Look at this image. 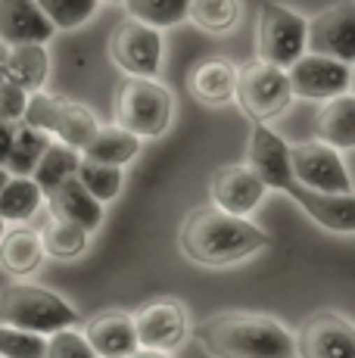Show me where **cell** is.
Masks as SVG:
<instances>
[{"mask_svg": "<svg viewBox=\"0 0 355 358\" xmlns=\"http://www.w3.org/2000/svg\"><path fill=\"white\" fill-rule=\"evenodd\" d=\"M97 358H122V355H97Z\"/></svg>", "mask_w": 355, "mask_h": 358, "instance_id": "39", "label": "cell"}, {"mask_svg": "<svg viewBox=\"0 0 355 358\" xmlns=\"http://www.w3.org/2000/svg\"><path fill=\"white\" fill-rule=\"evenodd\" d=\"M290 153V171L303 187L315 194H352V178L346 171V162L340 150L327 147L321 141L293 143L287 147Z\"/></svg>", "mask_w": 355, "mask_h": 358, "instance_id": "10", "label": "cell"}, {"mask_svg": "<svg viewBox=\"0 0 355 358\" xmlns=\"http://www.w3.org/2000/svg\"><path fill=\"white\" fill-rule=\"evenodd\" d=\"M41 237V246H44V256L50 259H75L81 256V252L87 250V240H91V234L81 231L78 224H69L63 222V218H47V224L38 231Z\"/></svg>", "mask_w": 355, "mask_h": 358, "instance_id": "28", "label": "cell"}, {"mask_svg": "<svg viewBox=\"0 0 355 358\" xmlns=\"http://www.w3.org/2000/svg\"><path fill=\"white\" fill-rule=\"evenodd\" d=\"M6 178H10V175H6V169H3V165H0V190H3V184H6Z\"/></svg>", "mask_w": 355, "mask_h": 358, "instance_id": "38", "label": "cell"}, {"mask_svg": "<svg viewBox=\"0 0 355 358\" xmlns=\"http://www.w3.org/2000/svg\"><path fill=\"white\" fill-rule=\"evenodd\" d=\"M115 125L131 131L134 137H162L172 125L175 97L162 81L125 75L113 97Z\"/></svg>", "mask_w": 355, "mask_h": 358, "instance_id": "4", "label": "cell"}, {"mask_svg": "<svg viewBox=\"0 0 355 358\" xmlns=\"http://www.w3.org/2000/svg\"><path fill=\"white\" fill-rule=\"evenodd\" d=\"M47 75H50V57H47L44 44L10 47V57H6V81L19 85L25 94H35L44 87Z\"/></svg>", "mask_w": 355, "mask_h": 358, "instance_id": "22", "label": "cell"}, {"mask_svg": "<svg viewBox=\"0 0 355 358\" xmlns=\"http://www.w3.org/2000/svg\"><path fill=\"white\" fill-rule=\"evenodd\" d=\"M234 85H237V66L228 59H203L190 69L187 75V91L190 97L203 106H228L234 100Z\"/></svg>", "mask_w": 355, "mask_h": 358, "instance_id": "18", "label": "cell"}, {"mask_svg": "<svg viewBox=\"0 0 355 358\" xmlns=\"http://www.w3.org/2000/svg\"><path fill=\"white\" fill-rule=\"evenodd\" d=\"M57 34L35 0H0V41L6 47L47 44Z\"/></svg>", "mask_w": 355, "mask_h": 358, "instance_id": "16", "label": "cell"}, {"mask_svg": "<svg viewBox=\"0 0 355 358\" xmlns=\"http://www.w3.org/2000/svg\"><path fill=\"white\" fill-rule=\"evenodd\" d=\"M315 137L333 150L355 147V97L352 94H340V97L324 100V106L315 115Z\"/></svg>", "mask_w": 355, "mask_h": 358, "instance_id": "20", "label": "cell"}, {"mask_svg": "<svg viewBox=\"0 0 355 358\" xmlns=\"http://www.w3.org/2000/svg\"><path fill=\"white\" fill-rule=\"evenodd\" d=\"M75 178L78 184L87 190L97 203H113L115 196L122 194V169L119 165H109V162H97V159H78V169H75Z\"/></svg>", "mask_w": 355, "mask_h": 358, "instance_id": "29", "label": "cell"}, {"mask_svg": "<svg viewBox=\"0 0 355 358\" xmlns=\"http://www.w3.org/2000/svg\"><path fill=\"white\" fill-rule=\"evenodd\" d=\"M44 199H47V209H50L53 218H63V222H69V224H78V228L87 231V234L97 231L106 218V206L97 203V199L87 194L75 175L66 178V181H59L53 190H47Z\"/></svg>", "mask_w": 355, "mask_h": 358, "instance_id": "15", "label": "cell"}, {"mask_svg": "<svg viewBox=\"0 0 355 358\" xmlns=\"http://www.w3.org/2000/svg\"><path fill=\"white\" fill-rule=\"evenodd\" d=\"M44 358H97V352L87 346L81 330L63 327V330H57V334H50Z\"/></svg>", "mask_w": 355, "mask_h": 358, "instance_id": "33", "label": "cell"}, {"mask_svg": "<svg viewBox=\"0 0 355 358\" xmlns=\"http://www.w3.org/2000/svg\"><path fill=\"white\" fill-rule=\"evenodd\" d=\"M81 336L97 355H122L128 358L138 349V336H134V321L122 308H109V312H97L94 318L85 321Z\"/></svg>", "mask_w": 355, "mask_h": 358, "instance_id": "17", "label": "cell"}, {"mask_svg": "<svg viewBox=\"0 0 355 358\" xmlns=\"http://www.w3.org/2000/svg\"><path fill=\"white\" fill-rule=\"evenodd\" d=\"M234 100L240 113L249 122L262 125V122L277 119L287 113L293 103L290 81H287V69H277L262 59H249L237 69V85H234Z\"/></svg>", "mask_w": 355, "mask_h": 358, "instance_id": "6", "label": "cell"}, {"mask_svg": "<svg viewBox=\"0 0 355 358\" xmlns=\"http://www.w3.org/2000/svg\"><path fill=\"white\" fill-rule=\"evenodd\" d=\"M6 57H10V47L0 41V81H6Z\"/></svg>", "mask_w": 355, "mask_h": 358, "instance_id": "37", "label": "cell"}, {"mask_svg": "<svg viewBox=\"0 0 355 358\" xmlns=\"http://www.w3.org/2000/svg\"><path fill=\"white\" fill-rule=\"evenodd\" d=\"M106 3H122V0H106Z\"/></svg>", "mask_w": 355, "mask_h": 358, "instance_id": "40", "label": "cell"}, {"mask_svg": "<svg viewBox=\"0 0 355 358\" xmlns=\"http://www.w3.org/2000/svg\"><path fill=\"white\" fill-rule=\"evenodd\" d=\"M296 358H355L352 321L340 312H315L293 334Z\"/></svg>", "mask_w": 355, "mask_h": 358, "instance_id": "12", "label": "cell"}, {"mask_svg": "<svg viewBox=\"0 0 355 358\" xmlns=\"http://www.w3.org/2000/svg\"><path fill=\"white\" fill-rule=\"evenodd\" d=\"M243 16L240 0H190L187 19L206 34H228Z\"/></svg>", "mask_w": 355, "mask_h": 358, "instance_id": "27", "label": "cell"}, {"mask_svg": "<svg viewBox=\"0 0 355 358\" xmlns=\"http://www.w3.org/2000/svg\"><path fill=\"white\" fill-rule=\"evenodd\" d=\"M3 228H6V224H3V222H0V234H3Z\"/></svg>", "mask_w": 355, "mask_h": 358, "instance_id": "41", "label": "cell"}, {"mask_svg": "<svg viewBox=\"0 0 355 358\" xmlns=\"http://www.w3.org/2000/svg\"><path fill=\"white\" fill-rule=\"evenodd\" d=\"M97 125H100V122H97V115H94L91 109L63 97V100H59V106H57V113H53L50 137L81 153V150H85V143L94 137Z\"/></svg>", "mask_w": 355, "mask_h": 358, "instance_id": "23", "label": "cell"}, {"mask_svg": "<svg viewBox=\"0 0 355 358\" xmlns=\"http://www.w3.org/2000/svg\"><path fill=\"white\" fill-rule=\"evenodd\" d=\"M178 243L194 265L228 268L271 246V237L268 231L247 222L243 215H228L215 206H200L184 218Z\"/></svg>", "mask_w": 355, "mask_h": 358, "instance_id": "2", "label": "cell"}, {"mask_svg": "<svg viewBox=\"0 0 355 358\" xmlns=\"http://www.w3.org/2000/svg\"><path fill=\"white\" fill-rule=\"evenodd\" d=\"M305 53L352 63L355 59V3L352 0H340V3L327 6L315 19L305 22Z\"/></svg>", "mask_w": 355, "mask_h": 358, "instance_id": "13", "label": "cell"}, {"mask_svg": "<svg viewBox=\"0 0 355 358\" xmlns=\"http://www.w3.org/2000/svg\"><path fill=\"white\" fill-rule=\"evenodd\" d=\"M47 336L0 324V358H44Z\"/></svg>", "mask_w": 355, "mask_h": 358, "instance_id": "32", "label": "cell"}, {"mask_svg": "<svg viewBox=\"0 0 355 358\" xmlns=\"http://www.w3.org/2000/svg\"><path fill=\"white\" fill-rule=\"evenodd\" d=\"M78 159H81L78 150L66 147V143H59V141H50V143H47V150L41 153L38 165L31 169L29 178L41 187V194H47V190H53L59 181H66V178L75 175Z\"/></svg>", "mask_w": 355, "mask_h": 358, "instance_id": "26", "label": "cell"}, {"mask_svg": "<svg viewBox=\"0 0 355 358\" xmlns=\"http://www.w3.org/2000/svg\"><path fill=\"white\" fill-rule=\"evenodd\" d=\"M134 336H138L140 349H159V352H175L187 343L190 336V315L184 302L172 296H159V299L143 302L138 312L131 315Z\"/></svg>", "mask_w": 355, "mask_h": 358, "instance_id": "9", "label": "cell"}, {"mask_svg": "<svg viewBox=\"0 0 355 358\" xmlns=\"http://www.w3.org/2000/svg\"><path fill=\"white\" fill-rule=\"evenodd\" d=\"M128 358H172V355H168V352H159V349H140V346H138Z\"/></svg>", "mask_w": 355, "mask_h": 358, "instance_id": "36", "label": "cell"}, {"mask_svg": "<svg viewBox=\"0 0 355 358\" xmlns=\"http://www.w3.org/2000/svg\"><path fill=\"white\" fill-rule=\"evenodd\" d=\"M265 194H268V187L259 181V175L249 165H222L209 181V199L215 209L228 212V215L247 218L265 199Z\"/></svg>", "mask_w": 355, "mask_h": 358, "instance_id": "14", "label": "cell"}, {"mask_svg": "<svg viewBox=\"0 0 355 358\" xmlns=\"http://www.w3.org/2000/svg\"><path fill=\"white\" fill-rule=\"evenodd\" d=\"M35 3L50 19V25L57 31H72V29H81L85 22H91L100 0H35Z\"/></svg>", "mask_w": 355, "mask_h": 358, "instance_id": "31", "label": "cell"}, {"mask_svg": "<svg viewBox=\"0 0 355 358\" xmlns=\"http://www.w3.org/2000/svg\"><path fill=\"white\" fill-rule=\"evenodd\" d=\"M190 334L212 358H296L293 334L271 315L218 312L190 324Z\"/></svg>", "mask_w": 355, "mask_h": 358, "instance_id": "3", "label": "cell"}, {"mask_svg": "<svg viewBox=\"0 0 355 358\" xmlns=\"http://www.w3.org/2000/svg\"><path fill=\"white\" fill-rule=\"evenodd\" d=\"M122 3H125L131 19L166 31V29H175V25L187 22L190 0H122Z\"/></svg>", "mask_w": 355, "mask_h": 358, "instance_id": "30", "label": "cell"}, {"mask_svg": "<svg viewBox=\"0 0 355 358\" xmlns=\"http://www.w3.org/2000/svg\"><path fill=\"white\" fill-rule=\"evenodd\" d=\"M290 143L284 141L277 131L268 125H256L247 143V165L259 175V181L268 190H284L303 212H309L312 222L321 228L337 231V234H352L355 228V199L352 194H315V190L303 187L290 171Z\"/></svg>", "mask_w": 355, "mask_h": 358, "instance_id": "1", "label": "cell"}, {"mask_svg": "<svg viewBox=\"0 0 355 358\" xmlns=\"http://www.w3.org/2000/svg\"><path fill=\"white\" fill-rule=\"evenodd\" d=\"M0 324L50 336L63 327H78L81 315L59 293L38 284H6L0 290Z\"/></svg>", "mask_w": 355, "mask_h": 358, "instance_id": "5", "label": "cell"}, {"mask_svg": "<svg viewBox=\"0 0 355 358\" xmlns=\"http://www.w3.org/2000/svg\"><path fill=\"white\" fill-rule=\"evenodd\" d=\"M13 128H16V125H10V122H0V165H3V159H6V150H10Z\"/></svg>", "mask_w": 355, "mask_h": 358, "instance_id": "35", "label": "cell"}, {"mask_svg": "<svg viewBox=\"0 0 355 358\" xmlns=\"http://www.w3.org/2000/svg\"><path fill=\"white\" fill-rule=\"evenodd\" d=\"M138 153H140V137H134L131 131L119 125H97L94 137L81 150L85 159L109 162V165H119V169L138 159Z\"/></svg>", "mask_w": 355, "mask_h": 358, "instance_id": "21", "label": "cell"}, {"mask_svg": "<svg viewBox=\"0 0 355 358\" xmlns=\"http://www.w3.org/2000/svg\"><path fill=\"white\" fill-rule=\"evenodd\" d=\"M162 53H166L162 31L153 29V25H143L131 16L115 25L113 38H109V57H113V63L125 75L159 78Z\"/></svg>", "mask_w": 355, "mask_h": 358, "instance_id": "8", "label": "cell"}, {"mask_svg": "<svg viewBox=\"0 0 355 358\" xmlns=\"http://www.w3.org/2000/svg\"><path fill=\"white\" fill-rule=\"evenodd\" d=\"M44 246L38 231L16 224V228L0 234V271L10 278H31L44 265Z\"/></svg>", "mask_w": 355, "mask_h": 358, "instance_id": "19", "label": "cell"}, {"mask_svg": "<svg viewBox=\"0 0 355 358\" xmlns=\"http://www.w3.org/2000/svg\"><path fill=\"white\" fill-rule=\"evenodd\" d=\"M305 53V16L275 0H265L256 25V59L287 69Z\"/></svg>", "mask_w": 355, "mask_h": 358, "instance_id": "7", "label": "cell"}, {"mask_svg": "<svg viewBox=\"0 0 355 358\" xmlns=\"http://www.w3.org/2000/svg\"><path fill=\"white\" fill-rule=\"evenodd\" d=\"M44 203V194L29 175H10L0 190V222L3 224H25L35 218Z\"/></svg>", "mask_w": 355, "mask_h": 358, "instance_id": "24", "label": "cell"}, {"mask_svg": "<svg viewBox=\"0 0 355 358\" xmlns=\"http://www.w3.org/2000/svg\"><path fill=\"white\" fill-rule=\"evenodd\" d=\"M25 103H29V94L22 87L13 85V81H0V122L19 125L25 113Z\"/></svg>", "mask_w": 355, "mask_h": 358, "instance_id": "34", "label": "cell"}, {"mask_svg": "<svg viewBox=\"0 0 355 358\" xmlns=\"http://www.w3.org/2000/svg\"><path fill=\"white\" fill-rule=\"evenodd\" d=\"M287 81H290L293 97L324 103L331 97H340V94H349L352 63L318 57V53H303L296 63L287 66Z\"/></svg>", "mask_w": 355, "mask_h": 358, "instance_id": "11", "label": "cell"}, {"mask_svg": "<svg viewBox=\"0 0 355 358\" xmlns=\"http://www.w3.org/2000/svg\"><path fill=\"white\" fill-rule=\"evenodd\" d=\"M50 141L53 137L47 134V131L19 122V125L13 128V141H10V150H6V159H3L6 175H31V169L38 165L41 153L47 150Z\"/></svg>", "mask_w": 355, "mask_h": 358, "instance_id": "25", "label": "cell"}]
</instances>
